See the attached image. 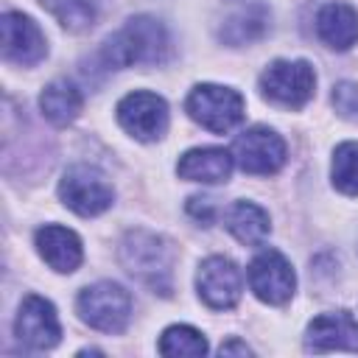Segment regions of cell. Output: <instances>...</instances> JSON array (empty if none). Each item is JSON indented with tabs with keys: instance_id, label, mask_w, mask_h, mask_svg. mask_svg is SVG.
<instances>
[{
	"instance_id": "6da1fadb",
	"label": "cell",
	"mask_w": 358,
	"mask_h": 358,
	"mask_svg": "<svg viewBox=\"0 0 358 358\" xmlns=\"http://www.w3.org/2000/svg\"><path fill=\"white\" fill-rule=\"evenodd\" d=\"M171 53L168 31L154 17H131L120 31H115L101 45V62L103 67L120 70V67H137V64H162Z\"/></svg>"
},
{
	"instance_id": "7a4b0ae2",
	"label": "cell",
	"mask_w": 358,
	"mask_h": 358,
	"mask_svg": "<svg viewBox=\"0 0 358 358\" xmlns=\"http://www.w3.org/2000/svg\"><path fill=\"white\" fill-rule=\"evenodd\" d=\"M120 263L123 268L148 285L154 294L171 296L173 288V246L157 232L131 229L120 243Z\"/></svg>"
},
{
	"instance_id": "3957f363",
	"label": "cell",
	"mask_w": 358,
	"mask_h": 358,
	"mask_svg": "<svg viewBox=\"0 0 358 358\" xmlns=\"http://www.w3.org/2000/svg\"><path fill=\"white\" fill-rule=\"evenodd\" d=\"M76 310L84 324L101 333H123L131 319V296L123 285L103 280V282L87 285L78 294Z\"/></svg>"
},
{
	"instance_id": "277c9868",
	"label": "cell",
	"mask_w": 358,
	"mask_h": 358,
	"mask_svg": "<svg viewBox=\"0 0 358 358\" xmlns=\"http://www.w3.org/2000/svg\"><path fill=\"white\" fill-rule=\"evenodd\" d=\"M260 92L266 101L277 106L302 109L316 92V73L305 59H277L260 73Z\"/></svg>"
},
{
	"instance_id": "5b68a950",
	"label": "cell",
	"mask_w": 358,
	"mask_h": 358,
	"mask_svg": "<svg viewBox=\"0 0 358 358\" xmlns=\"http://www.w3.org/2000/svg\"><path fill=\"white\" fill-rule=\"evenodd\" d=\"M187 115L213 134H227L243 120L241 92L221 84H196L185 101Z\"/></svg>"
},
{
	"instance_id": "8992f818",
	"label": "cell",
	"mask_w": 358,
	"mask_h": 358,
	"mask_svg": "<svg viewBox=\"0 0 358 358\" xmlns=\"http://www.w3.org/2000/svg\"><path fill=\"white\" fill-rule=\"evenodd\" d=\"M59 199L76 215L92 218L112 207L115 193L101 171H95L90 165H73L64 171L62 182H59Z\"/></svg>"
},
{
	"instance_id": "52a82bcc",
	"label": "cell",
	"mask_w": 358,
	"mask_h": 358,
	"mask_svg": "<svg viewBox=\"0 0 358 358\" xmlns=\"http://www.w3.org/2000/svg\"><path fill=\"white\" fill-rule=\"evenodd\" d=\"M285 154H288L285 140L268 126H252V129L241 131L232 145L235 165L241 171L257 173V176L277 173L285 165Z\"/></svg>"
},
{
	"instance_id": "ba28073f",
	"label": "cell",
	"mask_w": 358,
	"mask_h": 358,
	"mask_svg": "<svg viewBox=\"0 0 358 358\" xmlns=\"http://www.w3.org/2000/svg\"><path fill=\"white\" fill-rule=\"evenodd\" d=\"M246 277H249V288L255 291V296L266 305H285L296 288V274L291 263L285 260V255L277 249L257 252L249 263Z\"/></svg>"
},
{
	"instance_id": "9c48e42d",
	"label": "cell",
	"mask_w": 358,
	"mask_h": 358,
	"mask_svg": "<svg viewBox=\"0 0 358 358\" xmlns=\"http://www.w3.org/2000/svg\"><path fill=\"white\" fill-rule=\"evenodd\" d=\"M117 123L143 143L159 140L168 129V103L157 92L134 90L120 98L117 103Z\"/></svg>"
},
{
	"instance_id": "30bf717a",
	"label": "cell",
	"mask_w": 358,
	"mask_h": 358,
	"mask_svg": "<svg viewBox=\"0 0 358 358\" xmlns=\"http://www.w3.org/2000/svg\"><path fill=\"white\" fill-rule=\"evenodd\" d=\"M271 22V11L260 0H232L221 8V17L215 22V36L218 42L229 48L252 45L257 42Z\"/></svg>"
},
{
	"instance_id": "8fae6325",
	"label": "cell",
	"mask_w": 358,
	"mask_h": 358,
	"mask_svg": "<svg viewBox=\"0 0 358 358\" xmlns=\"http://www.w3.org/2000/svg\"><path fill=\"white\" fill-rule=\"evenodd\" d=\"M196 291L201 296V302L213 310H229L238 305L241 291H243V277L241 268L221 255H213L207 260H201L199 271H196Z\"/></svg>"
},
{
	"instance_id": "7c38bea8",
	"label": "cell",
	"mask_w": 358,
	"mask_h": 358,
	"mask_svg": "<svg viewBox=\"0 0 358 358\" xmlns=\"http://www.w3.org/2000/svg\"><path fill=\"white\" fill-rule=\"evenodd\" d=\"M14 333L31 350L56 347L59 338H62V324H59L56 308L45 296L28 294L22 299V305H20V313H17V322H14Z\"/></svg>"
},
{
	"instance_id": "4fadbf2b",
	"label": "cell",
	"mask_w": 358,
	"mask_h": 358,
	"mask_svg": "<svg viewBox=\"0 0 358 358\" xmlns=\"http://www.w3.org/2000/svg\"><path fill=\"white\" fill-rule=\"evenodd\" d=\"M0 31H3V56L8 62L31 67L45 59L48 42L31 17H25L20 11H6L0 20Z\"/></svg>"
},
{
	"instance_id": "5bb4252c",
	"label": "cell",
	"mask_w": 358,
	"mask_h": 358,
	"mask_svg": "<svg viewBox=\"0 0 358 358\" xmlns=\"http://www.w3.org/2000/svg\"><path fill=\"white\" fill-rule=\"evenodd\" d=\"M305 350L308 352H333V350L358 352V319L350 310L319 313L305 330Z\"/></svg>"
},
{
	"instance_id": "9a60e30c",
	"label": "cell",
	"mask_w": 358,
	"mask_h": 358,
	"mask_svg": "<svg viewBox=\"0 0 358 358\" xmlns=\"http://www.w3.org/2000/svg\"><path fill=\"white\" fill-rule=\"evenodd\" d=\"M34 243H36V252L39 257L59 274H70L81 266L84 260V249H81V238L67 229V227H59V224H45L36 229L34 235Z\"/></svg>"
},
{
	"instance_id": "2e32d148",
	"label": "cell",
	"mask_w": 358,
	"mask_h": 358,
	"mask_svg": "<svg viewBox=\"0 0 358 358\" xmlns=\"http://www.w3.org/2000/svg\"><path fill=\"white\" fill-rule=\"evenodd\" d=\"M235 157L227 148H190L182 154V159L176 162V173L187 182H201V185H218L227 182L232 173Z\"/></svg>"
},
{
	"instance_id": "e0dca14e",
	"label": "cell",
	"mask_w": 358,
	"mask_h": 358,
	"mask_svg": "<svg viewBox=\"0 0 358 358\" xmlns=\"http://www.w3.org/2000/svg\"><path fill=\"white\" fill-rule=\"evenodd\" d=\"M316 34L333 50H350L358 42V11L347 3H327L316 14Z\"/></svg>"
},
{
	"instance_id": "ac0fdd59",
	"label": "cell",
	"mask_w": 358,
	"mask_h": 358,
	"mask_svg": "<svg viewBox=\"0 0 358 358\" xmlns=\"http://www.w3.org/2000/svg\"><path fill=\"white\" fill-rule=\"evenodd\" d=\"M224 227L246 246H260L271 232L268 213L263 207H257L255 201H235L224 213Z\"/></svg>"
},
{
	"instance_id": "d6986e66",
	"label": "cell",
	"mask_w": 358,
	"mask_h": 358,
	"mask_svg": "<svg viewBox=\"0 0 358 358\" xmlns=\"http://www.w3.org/2000/svg\"><path fill=\"white\" fill-rule=\"evenodd\" d=\"M81 103H84V98H81L78 87H76L73 81H67V78L50 81V84L42 90V95H39V109H42V115H45L53 126H67V123H73V120L78 117V112H81Z\"/></svg>"
},
{
	"instance_id": "ffe728a7",
	"label": "cell",
	"mask_w": 358,
	"mask_h": 358,
	"mask_svg": "<svg viewBox=\"0 0 358 358\" xmlns=\"http://www.w3.org/2000/svg\"><path fill=\"white\" fill-rule=\"evenodd\" d=\"M330 176L336 190L347 193V196H358V143H341L333 151V165H330Z\"/></svg>"
},
{
	"instance_id": "44dd1931",
	"label": "cell",
	"mask_w": 358,
	"mask_h": 358,
	"mask_svg": "<svg viewBox=\"0 0 358 358\" xmlns=\"http://www.w3.org/2000/svg\"><path fill=\"white\" fill-rule=\"evenodd\" d=\"M159 352L162 355H204L207 338L190 324H171L159 336Z\"/></svg>"
},
{
	"instance_id": "7402d4cb",
	"label": "cell",
	"mask_w": 358,
	"mask_h": 358,
	"mask_svg": "<svg viewBox=\"0 0 358 358\" xmlns=\"http://www.w3.org/2000/svg\"><path fill=\"white\" fill-rule=\"evenodd\" d=\"M39 6L53 14L67 31H87L95 22V8L90 0H39Z\"/></svg>"
},
{
	"instance_id": "603a6c76",
	"label": "cell",
	"mask_w": 358,
	"mask_h": 358,
	"mask_svg": "<svg viewBox=\"0 0 358 358\" xmlns=\"http://www.w3.org/2000/svg\"><path fill=\"white\" fill-rule=\"evenodd\" d=\"M333 106L338 109V115L352 117L358 112V87L350 81H341L338 87H333Z\"/></svg>"
},
{
	"instance_id": "cb8c5ba5",
	"label": "cell",
	"mask_w": 358,
	"mask_h": 358,
	"mask_svg": "<svg viewBox=\"0 0 358 358\" xmlns=\"http://www.w3.org/2000/svg\"><path fill=\"white\" fill-rule=\"evenodd\" d=\"M187 213H190L193 218H199L201 224H210V221H213V201H210V199H201V196H193V199L187 201Z\"/></svg>"
},
{
	"instance_id": "d4e9b609",
	"label": "cell",
	"mask_w": 358,
	"mask_h": 358,
	"mask_svg": "<svg viewBox=\"0 0 358 358\" xmlns=\"http://www.w3.org/2000/svg\"><path fill=\"white\" fill-rule=\"evenodd\" d=\"M221 355H229V352H238V355H252V350L243 344V341H227V344H221V350H218Z\"/></svg>"
}]
</instances>
